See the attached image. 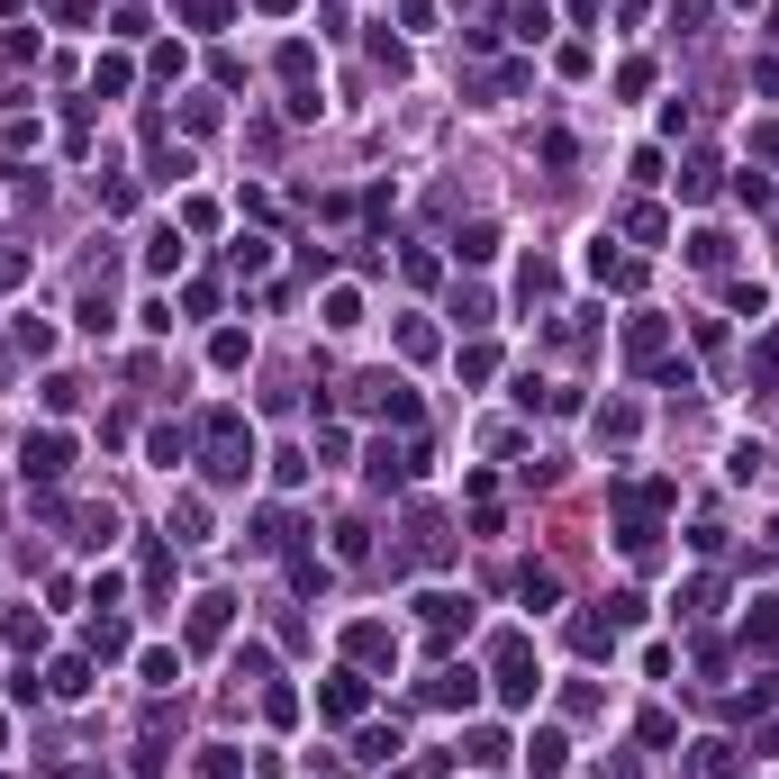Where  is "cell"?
I'll return each mask as SVG.
<instances>
[{
    "label": "cell",
    "mask_w": 779,
    "mask_h": 779,
    "mask_svg": "<svg viewBox=\"0 0 779 779\" xmlns=\"http://www.w3.org/2000/svg\"><path fill=\"white\" fill-rule=\"evenodd\" d=\"M408 471H417V462H408V454H390V445H372V462H363V480H372V489H390V480H408Z\"/></svg>",
    "instance_id": "obj_24"
},
{
    "label": "cell",
    "mask_w": 779,
    "mask_h": 779,
    "mask_svg": "<svg viewBox=\"0 0 779 779\" xmlns=\"http://www.w3.org/2000/svg\"><path fill=\"white\" fill-rule=\"evenodd\" d=\"M743 644H761V653L779 644V598H752L743 607Z\"/></svg>",
    "instance_id": "obj_17"
},
{
    "label": "cell",
    "mask_w": 779,
    "mask_h": 779,
    "mask_svg": "<svg viewBox=\"0 0 779 779\" xmlns=\"http://www.w3.org/2000/svg\"><path fill=\"white\" fill-rule=\"evenodd\" d=\"M199 535H208V499L182 489V499H173V544H199Z\"/></svg>",
    "instance_id": "obj_20"
},
{
    "label": "cell",
    "mask_w": 779,
    "mask_h": 779,
    "mask_svg": "<svg viewBox=\"0 0 779 779\" xmlns=\"http://www.w3.org/2000/svg\"><path fill=\"white\" fill-rule=\"evenodd\" d=\"M408 544H417V562H445V553H454V535H445V517H436V508H417Z\"/></svg>",
    "instance_id": "obj_12"
},
{
    "label": "cell",
    "mask_w": 779,
    "mask_h": 779,
    "mask_svg": "<svg viewBox=\"0 0 779 779\" xmlns=\"http://www.w3.org/2000/svg\"><path fill=\"white\" fill-rule=\"evenodd\" d=\"M752 146H761V155H779V127H752Z\"/></svg>",
    "instance_id": "obj_53"
},
{
    "label": "cell",
    "mask_w": 779,
    "mask_h": 779,
    "mask_svg": "<svg viewBox=\"0 0 779 779\" xmlns=\"http://www.w3.org/2000/svg\"><path fill=\"white\" fill-rule=\"evenodd\" d=\"M309 74H318V46H309V37H291V46H281V82L309 91Z\"/></svg>",
    "instance_id": "obj_21"
},
{
    "label": "cell",
    "mask_w": 779,
    "mask_h": 779,
    "mask_svg": "<svg viewBox=\"0 0 779 779\" xmlns=\"http://www.w3.org/2000/svg\"><path fill=\"white\" fill-rule=\"evenodd\" d=\"M82 327H91V335L109 327V281H91V291H82Z\"/></svg>",
    "instance_id": "obj_43"
},
{
    "label": "cell",
    "mask_w": 779,
    "mask_h": 779,
    "mask_svg": "<svg viewBox=\"0 0 779 779\" xmlns=\"http://www.w3.org/2000/svg\"><path fill=\"white\" fill-rule=\"evenodd\" d=\"M508 28L535 46V37H553V19H544V0H508Z\"/></svg>",
    "instance_id": "obj_26"
},
{
    "label": "cell",
    "mask_w": 779,
    "mask_h": 779,
    "mask_svg": "<svg viewBox=\"0 0 779 779\" xmlns=\"http://www.w3.org/2000/svg\"><path fill=\"white\" fill-rule=\"evenodd\" d=\"M417 616H427V644L445 653V644H454V634L471 625V598H454V590H427V598H417Z\"/></svg>",
    "instance_id": "obj_4"
},
{
    "label": "cell",
    "mask_w": 779,
    "mask_h": 779,
    "mask_svg": "<svg viewBox=\"0 0 779 779\" xmlns=\"http://www.w3.org/2000/svg\"><path fill=\"white\" fill-rule=\"evenodd\" d=\"M689 779H734V743H689Z\"/></svg>",
    "instance_id": "obj_18"
},
{
    "label": "cell",
    "mask_w": 779,
    "mask_h": 779,
    "mask_svg": "<svg viewBox=\"0 0 779 779\" xmlns=\"http://www.w3.org/2000/svg\"><path fill=\"white\" fill-rule=\"evenodd\" d=\"M517 291H526V300H553V291H562V281H553V263H544V254H535V263H526V272H517Z\"/></svg>",
    "instance_id": "obj_37"
},
{
    "label": "cell",
    "mask_w": 779,
    "mask_h": 779,
    "mask_svg": "<svg viewBox=\"0 0 779 779\" xmlns=\"http://www.w3.org/2000/svg\"><path fill=\"white\" fill-rule=\"evenodd\" d=\"M353 752H363V761H390V752H408V743H399V726H363V734H353Z\"/></svg>",
    "instance_id": "obj_29"
},
{
    "label": "cell",
    "mask_w": 779,
    "mask_h": 779,
    "mask_svg": "<svg viewBox=\"0 0 779 779\" xmlns=\"http://www.w3.org/2000/svg\"><path fill=\"white\" fill-rule=\"evenodd\" d=\"M10 281H28V254H0V291H10Z\"/></svg>",
    "instance_id": "obj_51"
},
{
    "label": "cell",
    "mask_w": 779,
    "mask_h": 779,
    "mask_svg": "<svg viewBox=\"0 0 779 779\" xmlns=\"http://www.w3.org/2000/svg\"><path fill=\"white\" fill-rule=\"evenodd\" d=\"M344 653H353V671H363V662H390V653H399V634H390V625H353V634H344Z\"/></svg>",
    "instance_id": "obj_11"
},
{
    "label": "cell",
    "mask_w": 779,
    "mask_h": 779,
    "mask_svg": "<svg viewBox=\"0 0 779 779\" xmlns=\"http://www.w3.org/2000/svg\"><path fill=\"white\" fill-rule=\"evenodd\" d=\"M598 436H607V445H625V436H634V408H625V399H616V408H598Z\"/></svg>",
    "instance_id": "obj_40"
},
{
    "label": "cell",
    "mask_w": 779,
    "mask_h": 779,
    "mask_svg": "<svg viewBox=\"0 0 779 779\" xmlns=\"http://www.w3.org/2000/svg\"><path fill=\"white\" fill-rule=\"evenodd\" d=\"M427 698H436V707H471V698H480V671H462V662H445V671L427 680Z\"/></svg>",
    "instance_id": "obj_10"
},
{
    "label": "cell",
    "mask_w": 779,
    "mask_h": 779,
    "mask_svg": "<svg viewBox=\"0 0 779 779\" xmlns=\"http://www.w3.org/2000/svg\"><path fill=\"white\" fill-rule=\"evenodd\" d=\"M625 236H634V245H662L671 218H662V208H625Z\"/></svg>",
    "instance_id": "obj_31"
},
{
    "label": "cell",
    "mask_w": 779,
    "mask_h": 779,
    "mask_svg": "<svg viewBox=\"0 0 779 779\" xmlns=\"http://www.w3.org/2000/svg\"><path fill=\"white\" fill-rule=\"evenodd\" d=\"M752 91H770V100H779V55H752Z\"/></svg>",
    "instance_id": "obj_49"
},
{
    "label": "cell",
    "mask_w": 779,
    "mask_h": 779,
    "mask_svg": "<svg viewBox=\"0 0 779 779\" xmlns=\"http://www.w3.org/2000/svg\"><path fill=\"white\" fill-rule=\"evenodd\" d=\"M127 82H136V64H127V55H100V64H91V100H118Z\"/></svg>",
    "instance_id": "obj_15"
},
{
    "label": "cell",
    "mask_w": 779,
    "mask_h": 779,
    "mask_svg": "<svg viewBox=\"0 0 779 779\" xmlns=\"http://www.w3.org/2000/svg\"><path fill=\"white\" fill-rule=\"evenodd\" d=\"M199 471L218 480V489H236V480L254 471V436H245L236 408H208V417H199Z\"/></svg>",
    "instance_id": "obj_1"
},
{
    "label": "cell",
    "mask_w": 779,
    "mask_h": 779,
    "mask_svg": "<svg viewBox=\"0 0 779 779\" xmlns=\"http://www.w3.org/2000/svg\"><path fill=\"white\" fill-rule=\"evenodd\" d=\"M662 353H671V318H653V309H644V318L625 327V363H644V372H662Z\"/></svg>",
    "instance_id": "obj_6"
},
{
    "label": "cell",
    "mask_w": 779,
    "mask_h": 779,
    "mask_svg": "<svg viewBox=\"0 0 779 779\" xmlns=\"http://www.w3.org/2000/svg\"><path fill=\"white\" fill-rule=\"evenodd\" d=\"M770 372H779V327H770V335H761V353H752V381H770Z\"/></svg>",
    "instance_id": "obj_50"
},
{
    "label": "cell",
    "mask_w": 779,
    "mask_h": 779,
    "mask_svg": "<svg viewBox=\"0 0 779 779\" xmlns=\"http://www.w3.org/2000/svg\"><path fill=\"white\" fill-rule=\"evenodd\" d=\"M118 535V508H82V544H109Z\"/></svg>",
    "instance_id": "obj_45"
},
{
    "label": "cell",
    "mask_w": 779,
    "mask_h": 779,
    "mask_svg": "<svg viewBox=\"0 0 779 779\" xmlns=\"http://www.w3.org/2000/svg\"><path fill=\"white\" fill-rule=\"evenodd\" d=\"M245 353H254V335H236V327H218V344H208V363H218V372H245Z\"/></svg>",
    "instance_id": "obj_25"
},
{
    "label": "cell",
    "mask_w": 779,
    "mask_h": 779,
    "mask_svg": "<svg viewBox=\"0 0 779 779\" xmlns=\"http://www.w3.org/2000/svg\"><path fill=\"white\" fill-rule=\"evenodd\" d=\"M489 680H499L508 707L535 698V653H526V634H499V644H489Z\"/></svg>",
    "instance_id": "obj_2"
},
{
    "label": "cell",
    "mask_w": 779,
    "mask_h": 779,
    "mask_svg": "<svg viewBox=\"0 0 779 779\" xmlns=\"http://www.w3.org/2000/svg\"><path fill=\"white\" fill-rule=\"evenodd\" d=\"M127 770H136V779H164V743H136V752H127Z\"/></svg>",
    "instance_id": "obj_47"
},
{
    "label": "cell",
    "mask_w": 779,
    "mask_h": 779,
    "mask_svg": "<svg viewBox=\"0 0 779 779\" xmlns=\"http://www.w3.org/2000/svg\"><path fill=\"white\" fill-rule=\"evenodd\" d=\"M517 598H526V607H553V598H562V581H553V572H535V562H526V572H517Z\"/></svg>",
    "instance_id": "obj_30"
},
{
    "label": "cell",
    "mask_w": 779,
    "mask_h": 779,
    "mask_svg": "<svg viewBox=\"0 0 779 779\" xmlns=\"http://www.w3.org/2000/svg\"><path fill=\"white\" fill-rule=\"evenodd\" d=\"M454 254H462V263H489V254H499V227H462Z\"/></svg>",
    "instance_id": "obj_35"
},
{
    "label": "cell",
    "mask_w": 779,
    "mask_h": 779,
    "mask_svg": "<svg viewBox=\"0 0 779 779\" xmlns=\"http://www.w3.org/2000/svg\"><path fill=\"white\" fill-rule=\"evenodd\" d=\"M353 408L390 417V427H417V390H408V381H390V372H363V381H353Z\"/></svg>",
    "instance_id": "obj_3"
},
{
    "label": "cell",
    "mask_w": 779,
    "mask_h": 779,
    "mask_svg": "<svg viewBox=\"0 0 779 779\" xmlns=\"http://www.w3.org/2000/svg\"><path fill=\"white\" fill-rule=\"evenodd\" d=\"M590 779H634V761H598V770H590Z\"/></svg>",
    "instance_id": "obj_52"
},
{
    "label": "cell",
    "mask_w": 779,
    "mask_h": 779,
    "mask_svg": "<svg viewBox=\"0 0 779 779\" xmlns=\"http://www.w3.org/2000/svg\"><path fill=\"white\" fill-rule=\"evenodd\" d=\"M471 91H480L489 109H499V100H517V91H526V64H499V74H480Z\"/></svg>",
    "instance_id": "obj_22"
},
{
    "label": "cell",
    "mask_w": 779,
    "mask_h": 779,
    "mask_svg": "<svg viewBox=\"0 0 779 779\" xmlns=\"http://www.w3.org/2000/svg\"><path fill=\"white\" fill-rule=\"evenodd\" d=\"M462 761H471V770H499V761H508V734H489V726H480V734L462 743Z\"/></svg>",
    "instance_id": "obj_27"
},
{
    "label": "cell",
    "mask_w": 779,
    "mask_h": 779,
    "mask_svg": "<svg viewBox=\"0 0 779 779\" xmlns=\"http://www.w3.org/2000/svg\"><path fill=\"white\" fill-rule=\"evenodd\" d=\"M399 353H417V363H427V353H436V327H427V318H408V327H399Z\"/></svg>",
    "instance_id": "obj_39"
},
{
    "label": "cell",
    "mask_w": 779,
    "mask_h": 779,
    "mask_svg": "<svg viewBox=\"0 0 779 779\" xmlns=\"http://www.w3.org/2000/svg\"><path fill=\"white\" fill-rule=\"evenodd\" d=\"M454 318L462 327H489V291H454Z\"/></svg>",
    "instance_id": "obj_44"
},
{
    "label": "cell",
    "mask_w": 779,
    "mask_h": 779,
    "mask_svg": "<svg viewBox=\"0 0 779 779\" xmlns=\"http://www.w3.org/2000/svg\"><path fill=\"white\" fill-rule=\"evenodd\" d=\"M236 680H272V653L263 644H236Z\"/></svg>",
    "instance_id": "obj_46"
},
{
    "label": "cell",
    "mask_w": 779,
    "mask_h": 779,
    "mask_svg": "<svg viewBox=\"0 0 779 779\" xmlns=\"http://www.w3.org/2000/svg\"><path fill=\"white\" fill-rule=\"evenodd\" d=\"M236 625V598H191V644H227Z\"/></svg>",
    "instance_id": "obj_9"
},
{
    "label": "cell",
    "mask_w": 779,
    "mask_h": 779,
    "mask_svg": "<svg viewBox=\"0 0 779 779\" xmlns=\"http://www.w3.org/2000/svg\"><path fill=\"white\" fill-rule=\"evenodd\" d=\"M590 272H598V281H616V291H634V281H644V272H634V263H625V254H616L607 236L590 245Z\"/></svg>",
    "instance_id": "obj_19"
},
{
    "label": "cell",
    "mask_w": 779,
    "mask_h": 779,
    "mask_svg": "<svg viewBox=\"0 0 779 779\" xmlns=\"http://www.w3.org/2000/svg\"><path fill=\"white\" fill-rule=\"evenodd\" d=\"M254 544H263V553L291 544V508H263V517H254Z\"/></svg>",
    "instance_id": "obj_34"
},
{
    "label": "cell",
    "mask_w": 779,
    "mask_h": 779,
    "mask_svg": "<svg viewBox=\"0 0 779 779\" xmlns=\"http://www.w3.org/2000/svg\"><path fill=\"white\" fill-rule=\"evenodd\" d=\"M680 199H717V155H689L680 164Z\"/></svg>",
    "instance_id": "obj_23"
},
{
    "label": "cell",
    "mask_w": 779,
    "mask_h": 779,
    "mask_svg": "<svg viewBox=\"0 0 779 779\" xmlns=\"http://www.w3.org/2000/svg\"><path fill=\"white\" fill-rule=\"evenodd\" d=\"M526 761H535V779H562V770H572V734H562V726H535V734H526Z\"/></svg>",
    "instance_id": "obj_8"
},
{
    "label": "cell",
    "mask_w": 779,
    "mask_h": 779,
    "mask_svg": "<svg viewBox=\"0 0 779 779\" xmlns=\"http://www.w3.org/2000/svg\"><path fill=\"white\" fill-rule=\"evenodd\" d=\"M318 707H327L335 726H353V717H363V707H372V680H363V671H335V680L318 689Z\"/></svg>",
    "instance_id": "obj_7"
},
{
    "label": "cell",
    "mask_w": 779,
    "mask_h": 779,
    "mask_svg": "<svg viewBox=\"0 0 779 779\" xmlns=\"http://www.w3.org/2000/svg\"><path fill=\"white\" fill-rule=\"evenodd\" d=\"M254 10H272V19H291V10H300V0H254Z\"/></svg>",
    "instance_id": "obj_54"
},
{
    "label": "cell",
    "mask_w": 779,
    "mask_h": 779,
    "mask_svg": "<svg viewBox=\"0 0 779 779\" xmlns=\"http://www.w3.org/2000/svg\"><path fill=\"white\" fill-rule=\"evenodd\" d=\"M291 590H327V562L318 553H291Z\"/></svg>",
    "instance_id": "obj_41"
},
{
    "label": "cell",
    "mask_w": 779,
    "mask_h": 779,
    "mask_svg": "<svg viewBox=\"0 0 779 779\" xmlns=\"http://www.w3.org/2000/svg\"><path fill=\"white\" fill-rule=\"evenodd\" d=\"M0 743H10V717H0Z\"/></svg>",
    "instance_id": "obj_55"
},
{
    "label": "cell",
    "mask_w": 779,
    "mask_h": 779,
    "mask_svg": "<svg viewBox=\"0 0 779 779\" xmlns=\"http://www.w3.org/2000/svg\"><path fill=\"white\" fill-rule=\"evenodd\" d=\"M726 254H734V245H726L717 227H707V236H689V263H698V272H726Z\"/></svg>",
    "instance_id": "obj_33"
},
{
    "label": "cell",
    "mask_w": 779,
    "mask_h": 779,
    "mask_svg": "<svg viewBox=\"0 0 779 779\" xmlns=\"http://www.w3.org/2000/svg\"><path fill=\"white\" fill-rule=\"evenodd\" d=\"M19 462H28V480H64V471H74V436H55V427H37V436L19 445Z\"/></svg>",
    "instance_id": "obj_5"
},
{
    "label": "cell",
    "mask_w": 779,
    "mask_h": 779,
    "mask_svg": "<svg viewBox=\"0 0 779 779\" xmlns=\"http://www.w3.org/2000/svg\"><path fill=\"white\" fill-rule=\"evenodd\" d=\"M770 698H779V680H752V689H734V717H761Z\"/></svg>",
    "instance_id": "obj_42"
},
{
    "label": "cell",
    "mask_w": 779,
    "mask_h": 779,
    "mask_svg": "<svg viewBox=\"0 0 779 779\" xmlns=\"http://www.w3.org/2000/svg\"><path fill=\"white\" fill-rule=\"evenodd\" d=\"M572 644H581L590 662H607V653H616V625H607V616H572Z\"/></svg>",
    "instance_id": "obj_16"
},
{
    "label": "cell",
    "mask_w": 779,
    "mask_h": 779,
    "mask_svg": "<svg viewBox=\"0 0 779 779\" xmlns=\"http://www.w3.org/2000/svg\"><path fill=\"white\" fill-rule=\"evenodd\" d=\"M82 653H91V662H118V653H127V625H118L109 607L91 616V634H82Z\"/></svg>",
    "instance_id": "obj_13"
},
{
    "label": "cell",
    "mask_w": 779,
    "mask_h": 779,
    "mask_svg": "<svg viewBox=\"0 0 779 779\" xmlns=\"http://www.w3.org/2000/svg\"><path fill=\"white\" fill-rule=\"evenodd\" d=\"M46 689H55V698H91V653H64V662L46 671Z\"/></svg>",
    "instance_id": "obj_14"
},
{
    "label": "cell",
    "mask_w": 779,
    "mask_h": 779,
    "mask_svg": "<svg viewBox=\"0 0 779 779\" xmlns=\"http://www.w3.org/2000/svg\"><path fill=\"white\" fill-rule=\"evenodd\" d=\"M146 454H155V471H173V462L191 454V436H182V427H155V436H146Z\"/></svg>",
    "instance_id": "obj_32"
},
{
    "label": "cell",
    "mask_w": 779,
    "mask_h": 779,
    "mask_svg": "<svg viewBox=\"0 0 779 779\" xmlns=\"http://www.w3.org/2000/svg\"><path fill=\"white\" fill-rule=\"evenodd\" d=\"M136 671H146V689H173V680H182V653L155 644V653H136Z\"/></svg>",
    "instance_id": "obj_28"
},
{
    "label": "cell",
    "mask_w": 779,
    "mask_h": 779,
    "mask_svg": "<svg viewBox=\"0 0 779 779\" xmlns=\"http://www.w3.org/2000/svg\"><path fill=\"white\" fill-rule=\"evenodd\" d=\"M199 779H236V752H227V743H208V752H199Z\"/></svg>",
    "instance_id": "obj_48"
},
{
    "label": "cell",
    "mask_w": 779,
    "mask_h": 779,
    "mask_svg": "<svg viewBox=\"0 0 779 779\" xmlns=\"http://www.w3.org/2000/svg\"><path fill=\"white\" fill-rule=\"evenodd\" d=\"M146 272H182V236H173V227L146 245Z\"/></svg>",
    "instance_id": "obj_38"
},
{
    "label": "cell",
    "mask_w": 779,
    "mask_h": 779,
    "mask_svg": "<svg viewBox=\"0 0 779 779\" xmlns=\"http://www.w3.org/2000/svg\"><path fill=\"white\" fill-rule=\"evenodd\" d=\"M263 263H272L263 236H236V245H227V272H263Z\"/></svg>",
    "instance_id": "obj_36"
}]
</instances>
